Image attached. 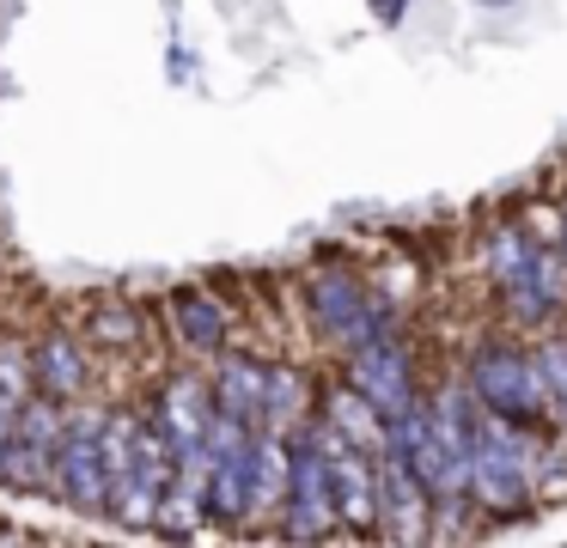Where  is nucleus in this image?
I'll return each mask as SVG.
<instances>
[{
  "mask_svg": "<svg viewBox=\"0 0 567 548\" xmlns=\"http://www.w3.org/2000/svg\"><path fill=\"white\" fill-rule=\"evenodd\" d=\"M470 494L488 511H525L537 499V445L525 438L518 421L482 409L476 457H470Z\"/></svg>",
  "mask_w": 567,
  "mask_h": 548,
  "instance_id": "obj_1",
  "label": "nucleus"
},
{
  "mask_svg": "<svg viewBox=\"0 0 567 548\" xmlns=\"http://www.w3.org/2000/svg\"><path fill=\"white\" fill-rule=\"evenodd\" d=\"M172 475H177V451H172L165 421L159 414H135V445H128L123 475L111 482V511L123 524H135V530L159 524L165 494H172Z\"/></svg>",
  "mask_w": 567,
  "mask_h": 548,
  "instance_id": "obj_2",
  "label": "nucleus"
},
{
  "mask_svg": "<svg viewBox=\"0 0 567 548\" xmlns=\"http://www.w3.org/2000/svg\"><path fill=\"white\" fill-rule=\"evenodd\" d=\"M488 268H494V287L506 292V304H513L518 317H549L567 292L561 256L537 250L518 226H501L488 238Z\"/></svg>",
  "mask_w": 567,
  "mask_h": 548,
  "instance_id": "obj_3",
  "label": "nucleus"
},
{
  "mask_svg": "<svg viewBox=\"0 0 567 548\" xmlns=\"http://www.w3.org/2000/svg\"><path fill=\"white\" fill-rule=\"evenodd\" d=\"M470 390L488 414H506V421H543L555 414V396H549V378H543V360L537 353H518V348H482L476 365H470Z\"/></svg>",
  "mask_w": 567,
  "mask_h": 548,
  "instance_id": "obj_4",
  "label": "nucleus"
},
{
  "mask_svg": "<svg viewBox=\"0 0 567 548\" xmlns=\"http://www.w3.org/2000/svg\"><path fill=\"white\" fill-rule=\"evenodd\" d=\"M287 536L293 542H323L342 524V499L330 482V457L318 445V426L293 433V482H287Z\"/></svg>",
  "mask_w": 567,
  "mask_h": 548,
  "instance_id": "obj_5",
  "label": "nucleus"
},
{
  "mask_svg": "<svg viewBox=\"0 0 567 548\" xmlns=\"http://www.w3.org/2000/svg\"><path fill=\"white\" fill-rule=\"evenodd\" d=\"M55 494L80 511H111V463H104V414L68 421L55 451Z\"/></svg>",
  "mask_w": 567,
  "mask_h": 548,
  "instance_id": "obj_6",
  "label": "nucleus"
},
{
  "mask_svg": "<svg viewBox=\"0 0 567 548\" xmlns=\"http://www.w3.org/2000/svg\"><path fill=\"white\" fill-rule=\"evenodd\" d=\"M68 414H55V396L25 402L13 414V433H7V451H0V482L7 487H43L55 482V451H62Z\"/></svg>",
  "mask_w": 567,
  "mask_h": 548,
  "instance_id": "obj_7",
  "label": "nucleus"
},
{
  "mask_svg": "<svg viewBox=\"0 0 567 548\" xmlns=\"http://www.w3.org/2000/svg\"><path fill=\"white\" fill-rule=\"evenodd\" d=\"M318 445L330 457V482H336V499H342V524L354 530H372L379 524V451H367L360 438H348L342 426L318 421Z\"/></svg>",
  "mask_w": 567,
  "mask_h": 548,
  "instance_id": "obj_8",
  "label": "nucleus"
},
{
  "mask_svg": "<svg viewBox=\"0 0 567 548\" xmlns=\"http://www.w3.org/2000/svg\"><path fill=\"white\" fill-rule=\"evenodd\" d=\"M354 390L384 414V421H396L403 409H415V384H409V353H403V341H396L391 329H379L372 341H360V348H354Z\"/></svg>",
  "mask_w": 567,
  "mask_h": 548,
  "instance_id": "obj_9",
  "label": "nucleus"
},
{
  "mask_svg": "<svg viewBox=\"0 0 567 548\" xmlns=\"http://www.w3.org/2000/svg\"><path fill=\"white\" fill-rule=\"evenodd\" d=\"M153 414H159L165 433H172L177 463H208L214 457V384H202V378H172Z\"/></svg>",
  "mask_w": 567,
  "mask_h": 548,
  "instance_id": "obj_10",
  "label": "nucleus"
},
{
  "mask_svg": "<svg viewBox=\"0 0 567 548\" xmlns=\"http://www.w3.org/2000/svg\"><path fill=\"white\" fill-rule=\"evenodd\" d=\"M427 482L384 445V463H379V524L391 542H421L427 536Z\"/></svg>",
  "mask_w": 567,
  "mask_h": 548,
  "instance_id": "obj_11",
  "label": "nucleus"
},
{
  "mask_svg": "<svg viewBox=\"0 0 567 548\" xmlns=\"http://www.w3.org/2000/svg\"><path fill=\"white\" fill-rule=\"evenodd\" d=\"M311 311H318V323L330 329L336 341H348V348H360V341L379 335V317H372L367 292H360L354 275H342V268H330V275L311 280Z\"/></svg>",
  "mask_w": 567,
  "mask_h": 548,
  "instance_id": "obj_12",
  "label": "nucleus"
},
{
  "mask_svg": "<svg viewBox=\"0 0 567 548\" xmlns=\"http://www.w3.org/2000/svg\"><path fill=\"white\" fill-rule=\"evenodd\" d=\"M269 372L275 365H257V360H220V372H214V409L220 414H238V421L262 426L269 421Z\"/></svg>",
  "mask_w": 567,
  "mask_h": 548,
  "instance_id": "obj_13",
  "label": "nucleus"
},
{
  "mask_svg": "<svg viewBox=\"0 0 567 548\" xmlns=\"http://www.w3.org/2000/svg\"><path fill=\"white\" fill-rule=\"evenodd\" d=\"M287 482H293V438H281V426H257V457H250V511L287 506Z\"/></svg>",
  "mask_w": 567,
  "mask_h": 548,
  "instance_id": "obj_14",
  "label": "nucleus"
},
{
  "mask_svg": "<svg viewBox=\"0 0 567 548\" xmlns=\"http://www.w3.org/2000/svg\"><path fill=\"white\" fill-rule=\"evenodd\" d=\"M31 365H38V390L55 402H68L80 384H86V353H80V341L68 335H43L38 353H31Z\"/></svg>",
  "mask_w": 567,
  "mask_h": 548,
  "instance_id": "obj_15",
  "label": "nucleus"
},
{
  "mask_svg": "<svg viewBox=\"0 0 567 548\" xmlns=\"http://www.w3.org/2000/svg\"><path fill=\"white\" fill-rule=\"evenodd\" d=\"M172 311H177V329H184V341H189V348L214 353V348L226 341V311L208 299V292H177V299H172Z\"/></svg>",
  "mask_w": 567,
  "mask_h": 548,
  "instance_id": "obj_16",
  "label": "nucleus"
},
{
  "mask_svg": "<svg viewBox=\"0 0 567 548\" xmlns=\"http://www.w3.org/2000/svg\"><path fill=\"white\" fill-rule=\"evenodd\" d=\"M31 384H38V365L31 353L19 348H0V414H19L31 402Z\"/></svg>",
  "mask_w": 567,
  "mask_h": 548,
  "instance_id": "obj_17",
  "label": "nucleus"
},
{
  "mask_svg": "<svg viewBox=\"0 0 567 548\" xmlns=\"http://www.w3.org/2000/svg\"><path fill=\"white\" fill-rule=\"evenodd\" d=\"M293 414H299V378L275 365V372H269V421H262V426H287Z\"/></svg>",
  "mask_w": 567,
  "mask_h": 548,
  "instance_id": "obj_18",
  "label": "nucleus"
},
{
  "mask_svg": "<svg viewBox=\"0 0 567 548\" xmlns=\"http://www.w3.org/2000/svg\"><path fill=\"white\" fill-rule=\"evenodd\" d=\"M537 360H543V378H549V396H555V409L567 414V341H549V348H543Z\"/></svg>",
  "mask_w": 567,
  "mask_h": 548,
  "instance_id": "obj_19",
  "label": "nucleus"
},
{
  "mask_svg": "<svg viewBox=\"0 0 567 548\" xmlns=\"http://www.w3.org/2000/svg\"><path fill=\"white\" fill-rule=\"evenodd\" d=\"M537 499H567V457L537 451Z\"/></svg>",
  "mask_w": 567,
  "mask_h": 548,
  "instance_id": "obj_20",
  "label": "nucleus"
},
{
  "mask_svg": "<svg viewBox=\"0 0 567 548\" xmlns=\"http://www.w3.org/2000/svg\"><path fill=\"white\" fill-rule=\"evenodd\" d=\"M7 433H13V414H0V451H7Z\"/></svg>",
  "mask_w": 567,
  "mask_h": 548,
  "instance_id": "obj_21",
  "label": "nucleus"
}]
</instances>
